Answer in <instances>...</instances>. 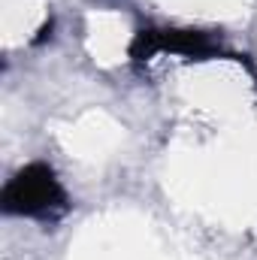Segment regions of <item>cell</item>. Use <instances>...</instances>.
Masks as SVG:
<instances>
[{
  "mask_svg": "<svg viewBox=\"0 0 257 260\" xmlns=\"http://www.w3.org/2000/svg\"><path fill=\"white\" fill-rule=\"evenodd\" d=\"M3 209L30 218H58L67 209L64 188L46 164H30L15 173L3 188Z\"/></svg>",
  "mask_w": 257,
  "mask_h": 260,
  "instance_id": "cell-1",
  "label": "cell"
},
{
  "mask_svg": "<svg viewBox=\"0 0 257 260\" xmlns=\"http://www.w3.org/2000/svg\"><path fill=\"white\" fill-rule=\"evenodd\" d=\"M154 52V49H173V52H191V55H206L212 52V43L197 34V30H142V37L136 40L133 52Z\"/></svg>",
  "mask_w": 257,
  "mask_h": 260,
  "instance_id": "cell-2",
  "label": "cell"
}]
</instances>
